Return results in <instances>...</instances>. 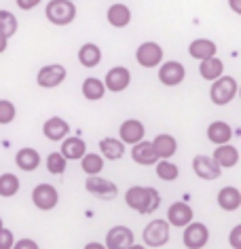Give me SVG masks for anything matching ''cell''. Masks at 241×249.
<instances>
[{
  "mask_svg": "<svg viewBox=\"0 0 241 249\" xmlns=\"http://www.w3.org/2000/svg\"><path fill=\"white\" fill-rule=\"evenodd\" d=\"M195 217V211L193 207L186 203V201H178V203H171L169 209H167V222L169 226H176V228H184L193 222Z\"/></svg>",
  "mask_w": 241,
  "mask_h": 249,
  "instance_id": "13",
  "label": "cell"
},
{
  "mask_svg": "<svg viewBox=\"0 0 241 249\" xmlns=\"http://www.w3.org/2000/svg\"><path fill=\"white\" fill-rule=\"evenodd\" d=\"M199 74H201L203 80L214 83L216 78H220L222 74H224V61L218 59V57L203 59V61H199Z\"/></svg>",
  "mask_w": 241,
  "mask_h": 249,
  "instance_id": "27",
  "label": "cell"
},
{
  "mask_svg": "<svg viewBox=\"0 0 241 249\" xmlns=\"http://www.w3.org/2000/svg\"><path fill=\"white\" fill-rule=\"evenodd\" d=\"M7 47H9V38L4 34H0V53L7 51Z\"/></svg>",
  "mask_w": 241,
  "mask_h": 249,
  "instance_id": "42",
  "label": "cell"
},
{
  "mask_svg": "<svg viewBox=\"0 0 241 249\" xmlns=\"http://www.w3.org/2000/svg\"><path fill=\"white\" fill-rule=\"evenodd\" d=\"M45 17L53 26L66 28L76 19V4L72 0H49L45 7Z\"/></svg>",
  "mask_w": 241,
  "mask_h": 249,
  "instance_id": "2",
  "label": "cell"
},
{
  "mask_svg": "<svg viewBox=\"0 0 241 249\" xmlns=\"http://www.w3.org/2000/svg\"><path fill=\"white\" fill-rule=\"evenodd\" d=\"M125 203L135 213L148 215V213H154L161 207V195L152 186H131L125 192Z\"/></svg>",
  "mask_w": 241,
  "mask_h": 249,
  "instance_id": "1",
  "label": "cell"
},
{
  "mask_svg": "<svg viewBox=\"0 0 241 249\" xmlns=\"http://www.w3.org/2000/svg\"><path fill=\"white\" fill-rule=\"evenodd\" d=\"M146 247H163L169 241V222L167 220H152L146 224L142 232Z\"/></svg>",
  "mask_w": 241,
  "mask_h": 249,
  "instance_id": "5",
  "label": "cell"
},
{
  "mask_svg": "<svg viewBox=\"0 0 241 249\" xmlns=\"http://www.w3.org/2000/svg\"><path fill=\"white\" fill-rule=\"evenodd\" d=\"M17 28H19L17 17L11 13V11L0 9V34H4L7 38H11V36L17 34Z\"/></svg>",
  "mask_w": 241,
  "mask_h": 249,
  "instance_id": "33",
  "label": "cell"
},
{
  "mask_svg": "<svg viewBox=\"0 0 241 249\" xmlns=\"http://www.w3.org/2000/svg\"><path fill=\"white\" fill-rule=\"evenodd\" d=\"M32 203L36 205V209H40V211H51L57 207V203H59V192H57V188H53L51 184H38L32 190Z\"/></svg>",
  "mask_w": 241,
  "mask_h": 249,
  "instance_id": "10",
  "label": "cell"
},
{
  "mask_svg": "<svg viewBox=\"0 0 241 249\" xmlns=\"http://www.w3.org/2000/svg\"><path fill=\"white\" fill-rule=\"evenodd\" d=\"M154 171H157V178L163 179V182H176L178 176H180L178 165L171 163L169 159H159L157 165H154Z\"/></svg>",
  "mask_w": 241,
  "mask_h": 249,
  "instance_id": "30",
  "label": "cell"
},
{
  "mask_svg": "<svg viewBox=\"0 0 241 249\" xmlns=\"http://www.w3.org/2000/svg\"><path fill=\"white\" fill-rule=\"evenodd\" d=\"M129 249H146V247H144V245H138V243H133V245L129 247Z\"/></svg>",
  "mask_w": 241,
  "mask_h": 249,
  "instance_id": "43",
  "label": "cell"
},
{
  "mask_svg": "<svg viewBox=\"0 0 241 249\" xmlns=\"http://www.w3.org/2000/svg\"><path fill=\"white\" fill-rule=\"evenodd\" d=\"M216 53H218V47H216V42L209 40V38H195L188 45V55L197 61L216 57Z\"/></svg>",
  "mask_w": 241,
  "mask_h": 249,
  "instance_id": "19",
  "label": "cell"
},
{
  "mask_svg": "<svg viewBox=\"0 0 241 249\" xmlns=\"http://www.w3.org/2000/svg\"><path fill=\"white\" fill-rule=\"evenodd\" d=\"M78 61H80V66H85V68H95L97 64L102 61V49L95 45V42H85L83 47L78 49Z\"/></svg>",
  "mask_w": 241,
  "mask_h": 249,
  "instance_id": "28",
  "label": "cell"
},
{
  "mask_svg": "<svg viewBox=\"0 0 241 249\" xmlns=\"http://www.w3.org/2000/svg\"><path fill=\"white\" fill-rule=\"evenodd\" d=\"M80 169L87 173V176H100L104 169V157L95 152H87L80 159Z\"/></svg>",
  "mask_w": 241,
  "mask_h": 249,
  "instance_id": "31",
  "label": "cell"
},
{
  "mask_svg": "<svg viewBox=\"0 0 241 249\" xmlns=\"http://www.w3.org/2000/svg\"><path fill=\"white\" fill-rule=\"evenodd\" d=\"M193 171L199 179H205V182H214V179L220 178L222 167L216 163L214 157H207V154H197L193 159Z\"/></svg>",
  "mask_w": 241,
  "mask_h": 249,
  "instance_id": "11",
  "label": "cell"
},
{
  "mask_svg": "<svg viewBox=\"0 0 241 249\" xmlns=\"http://www.w3.org/2000/svg\"><path fill=\"white\" fill-rule=\"evenodd\" d=\"M19 188H21V184L15 173H2V176H0V196L11 198L19 192Z\"/></svg>",
  "mask_w": 241,
  "mask_h": 249,
  "instance_id": "32",
  "label": "cell"
},
{
  "mask_svg": "<svg viewBox=\"0 0 241 249\" xmlns=\"http://www.w3.org/2000/svg\"><path fill=\"white\" fill-rule=\"evenodd\" d=\"M218 207L224 211H237L241 207V192L235 188V186H224V188L218 190Z\"/></svg>",
  "mask_w": 241,
  "mask_h": 249,
  "instance_id": "22",
  "label": "cell"
},
{
  "mask_svg": "<svg viewBox=\"0 0 241 249\" xmlns=\"http://www.w3.org/2000/svg\"><path fill=\"white\" fill-rule=\"evenodd\" d=\"M214 160L218 163L222 169H231V167H235L239 163V150L231 144H222V146H216L214 150Z\"/></svg>",
  "mask_w": 241,
  "mask_h": 249,
  "instance_id": "23",
  "label": "cell"
},
{
  "mask_svg": "<svg viewBox=\"0 0 241 249\" xmlns=\"http://www.w3.org/2000/svg\"><path fill=\"white\" fill-rule=\"evenodd\" d=\"M106 21L116 30H123L131 23V9L123 2H114L110 4L106 11Z\"/></svg>",
  "mask_w": 241,
  "mask_h": 249,
  "instance_id": "17",
  "label": "cell"
},
{
  "mask_svg": "<svg viewBox=\"0 0 241 249\" xmlns=\"http://www.w3.org/2000/svg\"><path fill=\"white\" fill-rule=\"evenodd\" d=\"M131 159L135 160L138 165H157V152H154V146H152V142H146V140H142L138 142V144H133L131 148Z\"/></svg>",
  "mask_w": 241,
  "mask_h": 249,
  "instance_id": "18",
  "label": "cell"
},
{
  "mask_svg": "<svg viewBox=\"0 0 241 249\" xmlns=\"http://www.w3.org/2000/svg\"><path fill=\"white\" fill-rule=\"evenodd\" d=\"M42 135H45L49 142H61L64 138L70 135V124L61 116H51L42 124Z\"/></svg>",
  "mask_w": 241,
  "mask_h": 249,
  "instance_id": "15",
  "label": "cell"
},
{
  "mask_svg": "<svg viewBox=\"0 0 241 249\" xmlns=\"http://www.w3.org/2000/svg\"><path fill=\"white\" fill-rule=\"evenodd\" d=\"M68 167V159L61 152H51L47 157V171L53 173V176H61Z\"/></svg>",
  "mask_w": 241,
  "mask_h": 249,
  "instance_id": "34",
  "label": "cell"
},
{
  "mask_svg": "<svg viewBox=\"0 0 241 249\" xmlns=\"http://www.w3.org/2000/svg\"><path fill=\"white\" fill-rule=\"evenodd\" d=\"M131 83V72L125 66H114L110 68L104 76V85H106V91L110 93H123Z\"/></svg>",
  "mask_w": 241,
  "mask_h": 249,
  "instance_id": "12",
  "label": "cell"
},
{
  "mask_svg": "<svg viewBox=\"0 0 241 249\" xmlns=\"http://www.w3.org/2000/svg\"><path fill=\"white\" fill-rule=\"evenodd\" d=\"M15 4L21 11H32V9H36L40 4V0H15Z\"/></svg>",
  "mask_w": 241,
  "mask_h": 249,
  "instance_id": "39",
  "label": "cell"
},
{
  "mask_svg": "<svg viewBox=\"0 0 241 249\" xmlns=\"http://www.w3.org/2000/svg\"><path fill=\"white\" fill-rule=\"evenodd\" d=\"M66 76L68 72L61 64H49V66H42L38 74H36V85L42 87V89H55V87L64 83Z\"/></svg>",
  "mask_w": 241,
  "mask_h": 249,
  "instance_id": "7",
  "label": "cell"
},
{
  "mask_svg": "<svg viewBox=\"0 0 241 249\" xmlns=\"http://www.w3.org/2000/svg\"><path fill=\"white\" fill-rule=\"evenodd\" d=\"M228 7H231L233 13L241 15V0H228Z\"/></svg>",
  "mask_w": 241,
  "mask_h": 249,
  "instance_id": "40",
  "label": "cell"
},
{
  "mask_svg": "<svg viewBox=\"0 0 241 249\" xmlns=\"http://www.w3.org/2000/svg\"><path fill=\"white\" fill-rule=\"evenodd\" d=\"M163 47L159 45V42H152V40H146L142 42V45L135 49V61L146 68V70H150V68H159L163 64Z\"/></svg>",
  "mask_w": 241,
  "mask_h": 249,
  "instance_id": "4",
  "label": "cell"
},
{
  "mask_svg": "<svg viewBox=\"0 0 241 249\" xmlns=\"http://www.w3.org/2000/svg\"><path fill=\"white\" fill-rule=\"evenodd\" d=\"M237 95H239V99H241V85H239V91H237Z\"/></svg>",
  "mask_w": 241,
  "mask_h": 249,
  "instance_id": "45",
  "label": "cell"
},
{
  "mask_svg": "<svg viewBox=\"0 0 241 249\" xmlns=\"http://www.w3.org/2000/svg\"><path fill=\"white\" fill-rule=\"evenodd\" d=\"M83 249H108L106 247V243H97V241H91V243H87Z\"/></svg>",
  "mask_w": 241,
  "mask_h": 249,
  "instance_id": "41",
  "label": "cell"
},
{
  "mask_svg": "<svg viewBox=\"0 0 241 249\" xmlns=\"http://www.w3.org/2000/svg\"><path fill=\"white\" fill-rule=\"evenodd\" d=\"M15 245V236L9 228H2L0 230V249H13Z\"/></svg>",
  "mask_w": 241,
  "mask_h": 249,
  "instance_id": "36",
  "label": "cell"
},
{
  "mask_svg": "<svg viewBox=\"0 0 241 249\" xmlns=\"http://www.w3.org/2000/svg\"><path fill=\"white\" fill-rule=\"evenodd\" d=\"M13 249H40V247H38V243L32 239H19V241H15Z\"/></svg>",
  "mask_w": 241,
  "mask_h": 249,
  "instance_id": "38",
  "label": "cell"
},
{
  "mask_svg": "<svg viewBox=\"0 0 241 249\" xmlns=\"http://www.w3.org/2000/svg\"><path fill=\"white\" fill-rule=\"evenodd\" d=\"M17 116V108L11 99H0V124H11Z\"/></svg>",
  "mask_w": 241,
  "mask_h": 249,
  "instance_id": "35",
  "label": "cell"
},
{
  "mask_svg": "<svg viewBox=\"0 0 241 249\" xmlns=\"http://www.w3.org/2000/svg\"><path fill=\"white\" fill-rule=\"evenodd\" d=\"M72 2H74V0H72Z\"/></svg>",
  "mask_w": 241,
  "mask_h": 249,
  "instance_id": "46",
  "label": "cell"
},
{
  "mask_svg": "<svg viewBox=\"0 0 241 249\" xmlns=\"http://www.w3.org/2000/svg\"><path fill=\"white\" fill-rule=\"evenodd\" d=\"M207 140L216 146H222V144H228L233 140V127L224 121H214L209 123L207 127Z\"/></svg>",
  "mask_w": 241,
  "mask_h": 249,
  "instance_id": "21",
  "label": "cell"
},
{
  "mask_svg": "<svg viewBox=\"0 0 241 249\" xmlns=\"http://www.w3.org/2000/svg\"><path fill=\"white\" fill-rule=\"evenodd\" d=\"M97 146H100V154L106 160H119L125 157V144L119 138H104Z\"/></svg>",
  "mask_w": 241,
  "mask_h": 249,
  "instance_id": "25",
  "label": "cell"
},
{
  "mask_svg": "<svg viewBox=\"0 0 241 249\" xmlns=\"http://www.w3.org/2000/svg\"><path fill=\"white\" fill-rule=\"evenodd\" d=\"M209 241V228L201 222H190L188 226H184V232H182V243L184 247L188 249H201L205 247Z\"/></svg>",
  "mask_w": 241,
  "mask_h": 249,
  "instance_id": "8",
  "label": "cell"
},
{
  "mask_svg": "<svg viewBox=\"0 0 241 249\" xmlns=\"http://www.w3.org/2000/svg\"><path fill=\"white\" fill-rule=\"evenodd\" d=\"M85 190H87L89 195L102 198V201H112V198L119 196L116 184L110 182V179H104L100 176H89V179L85 182Z\"/></svg>",
  "mask_w": 241,
  "mask_h": 249,
  "instance_id": "9",
  "label": "cell"
},
{
  "mask_svg": "<svg viewBox=\"0 0 241 249\" xmlns=\"http://www.w3.org/2000/svg\"><path fill=\"white\" fill-rule=\"evenodd\" d=\"M228 245L233 249H241V224H237V226L228 232Z\"/></svg>",
  "mask_w": 241,
  "mask_h": 249,
  "instance_id": "37",
  "label": "cell"
},
{
  "mask_svg": "<svg viewBox=\"0 0 241 249\" xmlns=\"http://www.w3.org/2000/svg\"><path fill=\"white\" fill-rule=\"evenodd\" d=\"M133 245V232L127 226H112L106 234L108 249H129Z\"/></svg>",
  "mask_w": 241,
  "mask_h": 249,
  "instance_id": "16",
  "label": "cell"
},
{
  "mask_svg": "<svg viewBox=\"0 0 241 249\" xmlns=\"http://www.w3.org/2000/svg\"><path fill=\"white\" fill-rule=\"evenodd\" d=\"M4 228V224H2V217H0V230H2Z\"/></svg>",
  "mask_w": 241,
  "mask_h": 249,
  "instance_id": "44",
  "label": "cell"
},
{
  "mask_svg": "<svg viewBox=\"0 0 241 249\" xmlns=\"http://www.w3.org/2000/svg\"><path fill=\"white\" fill-rule=\"evenodd\" d=\"M80 91H83V97L89 99V102H100V99L106 95V85H104L102 78H85L83 80V87H80Z\"/></svg>",
  "mask_w": 241,
  "mask_h": 249,
  "instance_id": "29",
  "label": "cell"
},
{
  "mask_svg": "<svg viewBox=\"0 0 241 249\" xmlns=\"http://www.w3.org/2000/svg\"><path fill=\"white\" fill-rule=\"evenodd\" d=\"M15 165L19 167L21 171H28V173L34 171V169H38V165H40L38 150H36V148H30V146L21 148V150L15 154Z\"/></svg>",
  "mask_w": 241,
  "mask_h": 249,
  "instance_id": "24",
  "label": "cell"
},
{
  "mask_svg": "<svg viewBox=\"0 0 241 249\" xmlns=\"http://www.w3.org/2000/svg\"><path fill=\"white\" fill-rule=\"evenodd\" d=\"M144 133H146V129L138 118H127L119 127V140L127 146H133V144H138V142H142L144 140Z\"/></svg>",
  "mask_w": 241,
  "mask_h": 249,
  "instance_id": "14",
  "label": "cell"
},
{
  "mask_svg": "<svg viewBox=\"0 0 241 249\" xmlns=\"http://www.w3.org/2000/svg\"><path fill=\"white\" fill-rule=\"evenodd\" d=\"M68 160H80L87 154V144H85L76 135H68L61 140V150H59Z\"/></svg>",
  "mask_w": 241,
  "mask_h": 249,
  "instance_id": "20",
  "label": "cell"
},
{
  "mask_svg": "<svg viewBox=\"0 0 241 249\" xmlns=\"http://www.w3.org/2000/svg\"><path fill=\"white\" fill-rule=\"evenodd\" d=\"M152 146H154V152H157L159 159H171L178 150V142L174 135H169V133H159L157 138L152 140Z\"/></svg>",
  "mask_w": 241,
  "mask_h": 249,
  "instance_id": "26",
  "label": "cell"
},
{
  "mask_svg": "<svg viewBox=\"0 0 241 249\" xmlns=\"http://www.w3.org/2000/svg\"><path fill=\"white\" fill-rule=\"evenodd\" d=\"M157 76L161 80V85L165 87H178L184 83V78H186V68L180 61L171 59V61H163V64L159 66V72Z\"/></svg>",
  "mask_w": 241,
  "mask_h": 249,
  "instance_id": "6",
  "label": "cell"
},
{
  "mask_svg": "<svg viewBox=\"0 0 241 249\" xmlns=\"http://www.w3.org/2000/svg\"><path fill=\"white\" fill-rule=\"evenodd\" d=\"M237 91H239L237 78L222 74V76L216 78L212 87H209V99H212V104H216V106H228L237 97Z\"/></svg>",
  "mask_w": 241,
  "mask_h": 249,
  "instance_id": "3",
  "label": "cell"
}]
</instances>
